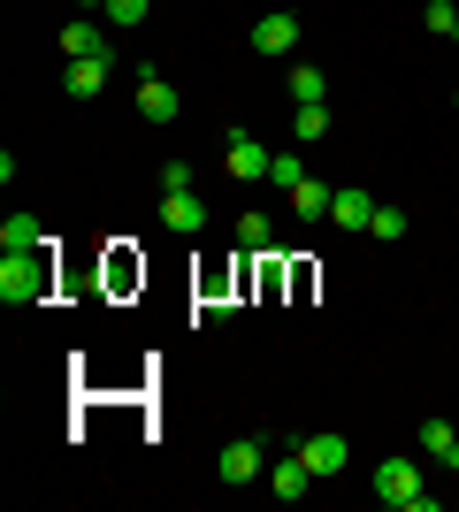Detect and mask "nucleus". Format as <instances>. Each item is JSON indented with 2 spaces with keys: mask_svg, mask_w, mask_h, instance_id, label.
<instances>
[{
  "mask_svg": "<svg viewBox=\"0 0 459 512\" xmlns=\"http://www.w3.org/2000/svg\"><path fill=\"white\" fill-rule=\"evenodd\" d=\"M368 237H375V245H398V237H406V207H383V199H375V222H368Z\"/></svg>",
  "mask_w": 459,
  "mask_h": 512,
  "instance_id": "obj_18",
  "label": "nucleus"
},
{
  "mask_svg": "<svg viewBox=\"0 0 459 512\" xmlns=\"http://www.w3.org/2000/svg\"><path fill=\"white\" fill-rule=\"evenodd\" d=\"M153 16V0H108L100 8V23H115V31H131V23H146Z\"/></svg>",
  "mask_w": 459,
  "mask_h": 512,
  "instance_id": "obj_19",
  "label": "nucleus"
},
{
  "mask_svg": "<svg viewBox=\"0 0 459 512\" xmlns=\"http://www.w3.org/2000/svg\"><path fill=\"white\" fill-rule=\"evenodd\" d=\"M62 54H69V62H115L108 31H100L92 16H69V23H62Z\"/></svg>",
  "mask_w": 459,
  "mask_h": 512,
  "instance_id": "obj_4",
  "label": "nucleus"
},
{
  "mask_svg": "<svg viewBox=\"0 0 459 512\" xmlns=\"http://www.w3.org/2000/svg\"><path fill=\"white\" fill-rule=\"evenodd\" d=\"M291 214H299V222H322V214H329V199H337V192H329V184H322V176H299V184H291Z\"/></svg>",
  "mask_w": 459,
  "mask_h": 512,
  "instance_id": "obj_12",
  "label": "nucleus"
},
{
  "mask_svg": "<svg viewBox=\"0 0 459 512\" xmlns=\"http://www.w3.org/2000/svg\"><path fill=\"white\" fill-rule=\"evenodd\" d=\"M299 46V16L291 8H268L261 23H253V54H291Z\"/></svg>",
  "mask_w": 459,
  "mask_h": 512,
  "instance_id": "obj_7",
  "label": "nucleus"
},
{
  "mask_svg": "<svg viewBox=\"0 0 459 512\" xmlns=\"http://www.w3.org/2000/svg\"><path fill=\"white\" fill-rule=\"evenodd\" d=\"M314 100H329V77L314 62H299L291 69V107H314Z\"/></svg>",
  "mask_w": 459,
  "mask_h": 512,
  "instance_id": "obj_17",
  "label": "nucleus"
},
{
  "mask_svg": "<svg viewBox=\"0 0 459 512\" xmlns=\"http://www.w3.org/2000/svg\"><path fill=\"white\" fill-rule=\"evenodd\" d=\"M0 245H8V253H46L39 214H8V222H0Z\"/></svg>",
  "mask_w": 459,
  "mask_h": 512,
  "instance_id": "obj_13",
  "label": "nucleus"
},
{
  "mask_svg": "<svg viewBox=\"0 0 459 512\" xmlns=\"http://www.w3.org/2000/svg\"><path fill=\"white\" fill-rule=\"evenodd\" d=\"M452 444H459V428L444 421V413H437V421H421V428H414V451H421V459H452Z\"/></svg>",
  "mask_w": 459,
  "mask_h": 512,
  "instance_id": "obj_15",
  "label": "nucleus"
},
{
  "mask_svg": "<svg viewBox=\"0 0 459 512\" xmlns=\"http://www.w3.org/2000/svg\"><path fill=\"white\" fill-rule=\"evenodd\" d=\"M291 451L306 459V474H314V482H329V474H345V459H352V444L337 436V428H322V436H299Z\"/></svg>",
  "mask_w": 459,
  "mask_h": 512,
  "instance_id": "obj_3",
  "label": "nucleus"
},
{
  "mask_svg": "<svg viewBox=\"0 0 459 512\" xmlns=\"http://www.w3.org/2000/svg\"><path fill=\"white\" fill-rule=\"evenodd\" d=\"M138 115H146V123H176V85L169 77H138Z\"/></svg>",
  "mask_w": 459,
  "mask_h": 512,
  "instance_id": "obj_11",
  "label": "nucleus"
},
{
  "mask_svg": "<svg viewBox=\"0 0 459 512\" xmlns=\"http://www.w3.org/2000/svg\"><path fill=\"white\" fill-rule=\"evenodd\" d=\"M299 176H306L299 146H291V153H276V169H268V184H284V192H291V184H299Z\"/></svg>",
  "mask_w": 459,
  "mask_h": 512,
  "instance_id": "obj_22",
  "label": "nucleus"
},
{
  "mask_svg": "<svg viewBox=\"0 0 459 512\" xmlns=\"http://www.w3.org/2000/svg\"><path fill=\"white\" fill-rule=\"evenodd\" d=\"M161 222H169L176 237H199L207 230V199L199 192H161Z\"/></svg>",
  "mask_w": 459,
  "mask_h": 512,
  "instance_id": "obj_8",
  "label": "nucleus"
},
{
  "mask_svg": "<svg viewBox=\"0 0 459 512\" xmlns=\"http://www.w3.org/2000/svg\"><path fill=\"white\" fill-rule=\"evenodd\" d=\"M215 474H222V482H238V490H245V482H261V444H253V436H230V444L215 451Z\"/></svg>",
  "mask_w": 459,
  "mask_h": 512,
  "instance_id": "obj_5",
  "label": "nucleus"
},
{
  "mask_svg": "<svg viewBox=\"0 0 459 512\" xmlns=\"http://www.w3.org/2000/svg\"><path fill=\"white\" fill-rule=\"evenodd\" d=\"M46 291H54L46 253H8V260H0V299H8V306H39Z\"/></svg>",
  "mask_w": 459,
  "mask_h": 512,
  "instance_id": "obj_1",
  "label": "nucleus"
},
{
  "mask_svg": "<svg viewBox=\"0 0 459 512\" xmlns=\"http://www.w3.org/2000/svg\"><path fill=\"white\" fill-rule=\"evenodd\" d=\"M306 490H314V474H306V459H299V451H284V459L268 467V497H284V505H299Z\"/></svg>",
  "mask_w": 459,
  "mask_h": 512,
  "instance_id": "obj_9",
  "label": "nucleus"
},
{
  "mask_svg": "<svg viewBox=\"0 0 459 512\" xmlns=\"http://www.w3.org/2000/svg\"><path fill=\"white\" fill-rule=\"evenodd\" d=\"M238 245H245V253H261V260H268V245H276L268 214H245V222H238Z\"/></svg>",
  "mask_w": 459,
  "mask_h": 512,
  "instance_id": "obj_20",
  "label": "nucleus"
},
{
  "mask_svg": "<svg viewBox=\"0 0 459 512\" xmlns=\"http://www.w3.org/2000/svg\"><path fill=\"white\" fill-rule=\"evenodd\" d=\"M452 107H459V92H452Z\"/></svg>",
  "mask_w": 459,
  "mask_h": 512,
  "instance_id": "obj_26",
  "label": "nucleus"
},
{
  "mask_svg": "<svg viewBox=\"0 0 459 512\" xmlns=\"http://www.w3.org/2000/svg\"><path fill=\"white\" fill-rule=\"evenodd\" d=\"M161 192H192V161H161Z\"/></svg>",
  "mask_w": 459,
  "mask_h": 512,
  "instance_id": "obj_23",
  "label": "nucleus"
},
{
  "mask_svg": "<svg viewBox=\"0 0 459 512\" xmlns=\"http://www.w3.org/2000/svg\"><path fill=\"white\" fill-rule=\"evenodd\" d=\"M322 138H329V100L291 107V146H322Z\"/></svg>",
  "mask_w": 459,
  "mask_h": 512,
  "instance_id": "obj_14",
  "label": "nucleus"
},
{
  "mask_svg": "<svg viewBox=\"0 0 459 512\" xmlns=\"http://www.w3.org/2000/svg\"><path fill=\"white\" fill-rule=\"evenodd\" d=\"M222 169L238 176V184H261V176L276 169V153H268L261 138H245V130H230V138H222Z\"/></svg>",
  "mask_w": 459,
  "mask_h": 512,
  "instance_id": "obj_2",
  "label": "nucleus"
},
{
  "mask_svg": "<svg viewBox=\"0 0 459 512\" xmlns=\"http://www.w3.org/2000/svg\"><path fill=\"white\" fill-rule=\"evenodd\" d=\"M62 85H69V100H100V85H108V62H69V69H62Z\"/></svg>",
  "mask_w": 459,
  "mask_h": 512,
  "instance_id": "obj_16",
  "label": "nucleus"
},
{
  "mask_svg": "<svg viewBox=\"0 0 459 512\" xmlns=\"http://www.w3.org/2000/svg\"><path fill=\"white\" fill-rule=\"evenodd\" d=\"M375 497H383V505H414L421 497V467L414 459H383V467H375Z\"/></svg>",
  "mask_w": 459,
  "mask_h": 512,
  "instance_id": "obj_6",
  "label": "nucleus"
},
{
  "mask_svg": "<svg viewBox=\"0 0 459 512\" xmlns=\"http://www.w3.org/2000/svg\"><path fill=\"white\" fill-rule=\"evenodd\" d=\"M444 467H452V474H459V444H452V459H444Z\"/></svg>",
  "mask_w": 459,
  "mask_h": 512,
  "instance_id": "obj_25",
  "label": "nucleus"
},
{
  "mask_svg": "<svg viewBox=\"0 0 459 512\" xmlns=\"http://www.w3.org/2000/svg\"><path fill=\"white\" fill-rule=\"evenodd\" d=\"M329 222H337V230H368V222H375V192H360V184H345V192L329 199Z\"/></svg>",
  "mask_w": 459,
  "mask_h": 512,
  "instance_id": "obj_10",
  "label": "nucleus"
},
{
  "mask_svg": "<svg viewBox=\"0 0 459 512\" xmlns=\"http://www.w3.org/2000/svg\"><path fill=\"white\" fill-rule=\"evenodd\" d=\"M85 8H108V0H77V16H85Z\"/></svg>",
  "mask_w": 459,
  "mask_h": 512,
  "instance_id": "obj_24",
  "label": "nucleus"
},
{
  "mask_svg": "<svg viewBox=\"0 0 459 512\" xmlns=\"http://www.w3.org/2000/svg\"><path fill=\"white\" fill-rule=\"evenodd\" d=\"M421 23H429L437 39H459V8H452V0H429V8H421Z\"/></svg>",
  "mask_w": 459,
  "mask_h": 512,
  "instance_id": "obj_21",
  "label": "nucleus"
}]
</instances>
